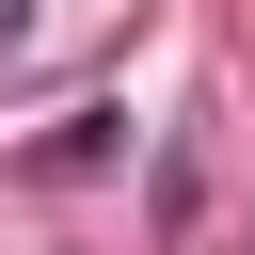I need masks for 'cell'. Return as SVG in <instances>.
<instances>
[{
  "mask_svg": "<svg viewBox=\"0 0 255 255\" xmlns=\"http://www.w3.org/2000/svg\"><path fill=\"white\" fill-rule=\"evenodd\" d=\"M0 48H16V0H0Z\"/></svg>",
  "mask_w": 255,
  "mask_h": 255,
  "instance_id": "cell-1",
  "label": "cell"
}]
</instances>
